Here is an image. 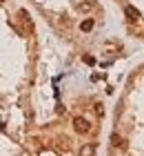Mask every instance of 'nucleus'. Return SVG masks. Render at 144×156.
<instances>
[{
	"label": "nucleus",
	"instance_id": "8",
	"mask_svg": "<svg viewBox=\"0 0 144 156\" xmlns=\"http://www.w3.org/2000/svg\"><path fill=\"white\" fill-rule=\"evenodd\" d=\"M0 2H2V0H0Z\"/></svg>",
	"mask_w": 144,
	"mask_h": 156
},
{
	"label": "nucleus",
	"instance_id": "4",
	"mask_svg": "<svg viewBox=\"0 0 144 156\" xmlns=\"http://www.w3.org/2000/svg\"><path fill=\"white\" fill-rule=\"evenodd\" d=\"M80 29H82V31H91V29H93V20H91V18H86V20H82Z\"/></svg>",
	"mask_w": 144,
	"mask_h": 156
},
{
	"label": "nucleus",
	"instance_id": "3",
	"mask_svg": "<svg viewBox=\"0 0 144 156\" xmlns=\"http://www.w3.org/2000/svg\"><path fill=\"white\" fill-rule=\"evenodd\" d=\"M111 143L118 145V147H124V138H122L120 134H113V136H111Z\"/></svg>",
	"mask_w": 144,
	"mask_h": 156
},
{
	"label": "nucleus",
	"instance_id": "2",
	"mask_svg": "<svg viewBox=\"0 0 144 156\" xmlns=\"http://www.w3.org/2000/svg\"><path fill=\"white\" fill-rule=\"evenodd\" d=\"M124 13H126V18H129V23H135V20L140 18V11L135 9V7H126L124 9Z\"/></svg>",
	"mask_w": 144,
	"mask_h": 156
},
{
	"label": "nucleus",
	"instance_id": "5",
	"mask_svg": "<svg viewBox=\"0 0 144 156\" xmlns=\"http://www.w3.org/2000/svg\"><path fill=\"white\" fill-rule=\"evenodd\" d=\"M80 154H82V156H93V147H91V145H84Z\"/></svg>",
	"mask_w": 144,
	"mask_h": 156
},
{
	"label": "nucleus",
	"instance_id": "1",
	"mask_svg": "<svg viewBox=\"0 0 144 156\" xmlns=\"http://www.w3.org/2000/svg\"><path fill=\"white\" fill-rule=\"evenodd\" d=\"M73 127H75V132H80V134H86V132L91 129L89 120H86V118H80V116L73 118Z\"/></svg>",
	"mask_w": 144,
	"mask_h": 156
},
{
	"label": "nucleus",
	"instance_id": "6",
	"mask_svg": "<svg viewBox=\"0 0 144 156\" xmlns=\"http://www.w3.org/2000/svg\"><path fill=\"white\" fill-rule=\"evenodd\" d=\"M84 62H86V65H93V62H95V58H93V56H84Z\"/></svg>",
	"mask_w": 144,
	"mask_h": 156
},
{
	"label": "nucleus",
	"instance_id": "7",
	"mask_svg": "<svg viewBox=\"0 0 144 156\" xmlns=\"http://www.w3.org/2000/svg\"><path fill=\"white\" fill-rule=\"evenodd\" d=\"M102 112H104V109H102V105H95V114H98V116H102Z\"/></svg>",
	"mask_w": 144,
	"mask_h": 156
}]
</instances>
